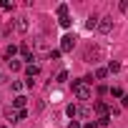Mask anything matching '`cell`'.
<instances>
[{
    "label": "cell",
    "instance_id": "cell-1",
    "mask_svg": "<svg viewBox=\"0 0 128 128\" xmlns=\"http://www.w3.org/2000/svg\"><path fill=\"white\" fill-rule=\"evenodd\" d=\"M73 90H76V96H78V100H88V98L93 96L86 80H73Z\"/></svg>",
    "mask_w": 128,
    "mask_h": 128
},
{
    "label": "cell",
    "instance_id": "cell-2",
    "mask_svg": "<svg viewBox=\"0 0 128 128\" xmlns=\"http://www.w3.org/2000/svg\"><path fill=\"white\" fill-rule=\"evenodd\" d=\"M76 48V35H66L60 40V53H70Z\"/></svg>",
    "mask_w": 128,
    "mask_h": 128
},
{
    "label": "cell",
    "instance_id": "cell-3",
    "mask_svg": "<svg viewBox=\"0 0 128 128\" xmlns=\"http://www.w3.org/2000/svg\"><path fill=\"white\" fill-rule=\"evenodd\" d=\"M98 30H100V33H110V30H113V18H108V15L100 18V20H98Z\"/></svg>",
    "mask_w": 128,
    "mask_h": 128
},
{
    "label": "cell",
    "instance_id": "cell-4",
    "mask_svg": "<svg viewBox=\"0 0 128 128\" xmlns=\"http://www.w3.org/2000/svg\"><path fill=\"white\" fill-rule=\"evenodd\" d=\"M93 110H96V113H98L100 118H103V116H108V106H106L103 100H98V103H93Z\"/></svg>",
    "mask_w": 128,
    "mask_h": 128
},
{
    "label": "cell",
    "instance_id": "cell-5",
    "mask_svg": "<svg viewBox=\"0 0 128 128\" xmlns=\"http://www.w3.org/2000/svg\"><path fill=\"white\" fill-rule=\"evenodd\" d=\"M38 73H40V68H38V66H35V63H30V66H28V68H25V76H28V80H33V78H35V76H38Z\"/></svg>",
    "mask_w": 128,
    "mask_h": 128
},
{
    "label": "cell",
    "instance_id": "cell-6",
    "mask_svg": "<svg viewBox=\"0 0 128 128\" xmlns=\"http://www.w3.org/2000/svg\"><path fill=\"white\" fill-rule=\"evenodd\" d=\"M98 55H100V48H88V50H86V60H88V63H96L93 58H98Z\"/></svg>",
    "mask_w": 128,
    "mask_h": 128
},
{
    "label": "cell",
    "instance_id": "cell-7",
    "mask_svg": "<svg viewBox=\"0 0 128 128\" xmlns=\"http://www.w3.org/2000/svg\"><path fill=\"white\" fill-rule=\"evenodd\" d=\"M25 103H28L25 96H15V100H13V106H15L18 110H25Z\"/></svg>",
    "mask_w": 128,
    "mask_h": 128
},
{
    "label": "cell",
    "instance_id": "cell-8",
    "mask_svg": "<svg viewBox=\"0 0 128 128\" xmlns=\"http://www.w3.org/2000/svg\"><path fill=\"white\" fill-rule=\"evenodd\" d=\"M15 30H18V33H25V30H28V20H25V18H18V23H15Z\"/></svg>",
    "mask_w": 128,
    "mask_h": 128
},
{
    "label": "cell",
    "instance_id": "cell-9",
    "mask_svg": "<svg viewBox=\"0 0 128 128\" xmlns=\"http://www.w3.org/2000/svg\"><path fill=\"white\" fill-rule=\"evenodd\" d=\"M18 50H20V48H18V45H8V48H5V58H10V60H13V58H15V53H18Z\"/></svg>",
    "mask_w": 128,
    "mask_h": 128
},
{
    "label": "cell",
    "instance_id": "cell-10",
    "mask_svg": "<svg viewBox=\"0 0 128 128\" xmlns=\"http://www.w3.org/2000/svg\"><path fill=\"white\" fill-rule=\"evenodd\" d=\"M5 118L15 123V120H18V110H13V108H5Z\"/></svg>",
    "mask_w": 128,
    "mask_h": 128
},
{
    "label": "cell",
    "instance_id": "cell-11",
    "mask_svg": "<svg viewBox=\"0 0 128 128\" xmlns=\"http://www.w3.org/2000/svg\"><path fill=\"white\" fill-rule=\"evenodd\" d=\"M78 110H80V108H78V106H73V103H70V106L66 108V113H68L70 118H76V116H78Z\"/></svg>",
    "mask_w": 128,
    "mask_h": 128
},
{
    "label": "cell",
    "instance_id": "cell-12",
    "mask_svg": "<svg viewBox=\"0 0 128 128\" xmlns=\"http://www.w3.org/2000/svg\"><path fill=\"white\" fill-rule=\"evenodd\" d=\"M118 70H120V63L110 60V63H108V73H118Z\"/></svg>",
    "mask_w": 128,
    "mask_h": 128
},
{
    "label": "cell",
    "instance_id": "cell-13",
    "mask_svg": "<svg viewBox=\"0 0 128 128\" xmlns=\"http://www.w3.org/2000/svg\"><path fill=\"white\" fill-rule=\"evenodd\" d=\"M68 15V5L63 3V5H58V18H66Z\"/></svg>",
    "mask_w": 128,
    "mask_h": 128
},
{
    "label": "cell",
    "instance_id": "cell-14",
    "mask_svg": "<svg viewBox=\"0 0 128 128\" xmlns=\"http://www.w3.org/2000/svg\"><path fill=\"white\" fill-rule=\"evenodd\" d=\"M98 20H100V18H96V15H90L86 25H88V28H98Z\"/></svg>",
    "mask_w": 128,
    "mask_h": 128
},
{
    "label": "cell",
    "instance_id": "cell-15",
    "mask_svg": "<svg viewBox=\"0 0 128 128\" xmlns=\"http://www.w3.org/2000/svg\"><path fill=\"white\" fill-rule=\"evenodd\" d=\"M20 53H23V58L33 60V55H30V48H28V45H20Z\"/></svg>",
    "mask_w": 128,
    "mask_h": 128
},
{
    "label": "cell",
    "instance_id": "cell-16",
    "mask_svg": "<svg viewBox=\"0 0 128 128\" xmlns=\"http://www.w3.org/2000/svg\"><path fill=\"white\" fill-rule=\"evenodd\" d=\"M106 76H108V68H98V70H96V78H98V80H103Z\"/></svg>",
    "mask_w": 128,
    "mask_h": 128
},
{
    "label": "cell",
    "instance_id": "cell-17",
    "mask_svg": "<svg viewBox=\"0 0 128 128\" xmlns=\"http://www.w3.org/2000/svg\"><path fill=\"white\" fill-rule=\"evenodd\" d=\"M108 123H110V118H108V116H103V118H98V123H96V126H98V128H106Z\"/></svg>",
    "mask_w": 128,
    "mask_h": 128
},
{
    "label": "cell",
    "instance_id": "cell-18",
    "mask_svg": "<svg viewBox=\"0 0 128 128\" xmlns=\"http://www.w3.org/2000/svg\"><path fill=\"white\" fill-rule=\"evenodd\" d=\"M55 80H58V83H66V80H68V73H66V70H60V73H58V78H55Z\"/></svg>",
    "mask_w": 128,
    "mask_h": 128
},
{
    "label": "cell",
    "instance_id": "cell-19",
    "mask_svg": "<svg viewBox=\"0 0 128 128\" xmlns=\"http://www.w3.org/2000/svg\"><path fill=\"white\" fill-rule=\"evenodd\" d=\"M20 68H23V66H20V60L13 58V60H10V70H20Z\"/></svg>",
    "mask_w": 128,
    "mask_h": 128
},
{
    "label": "cell",
    "instance_id": "cell-20",
    "mask_svg": "<svg viewBox=\"0 0 128 128\" xmlns=\"http://www.w3.org/2000/svg\"><path fill=\"white\" fill-rule=\"evenodd\" d=\"M60 55H63V53H60V50H50V53H48V58H50V60H58V58H60Z\"/></svg>",
    "mask_w": 128,
    "mask_h": 128
},
{
    "label": "cell",
    "instance_id": "cell-21",
    "mask_svg": "<svg viewBox=\"0 0 128 128\" xmlns=\"http://www.w3.org/2000/svg\"><path fill=\"white\" fill-rule=\"evenodd\" d=\"M58 23H60V25H63V28H70V18H68V15H66V18H60V20H58Z\"/></svg>",
    "mask_w": 128,
    "mask_h": 128
},
{
    "label": "cell",
    "instance_id": "cell-22",
    "mask_svg": "<svg viewBox=\"0 0 128 128\" xmlns=\"http://www.w3.org/2000/svg\"><path fill=\"white\" fill-rule=\"evenodd\" d=\"M110 96H116V98H123V90H120V88H110Z\"/></svg>",
    "mask_w": 128,
    "mask_h": 128
},
{
    "label": "cell",
    "instance_id": "cell-23",
    "mask_svg": "<svg viewBox=\"0 0 128 128\" xmlns=\"http://www.w3.org/2000/svg\"><path fill=\"white\" fill-rule=\"evenodd\" d=\"M78 113H80V116H83V118H88V116H90V108H88V106H83V108H80V110H78Z\"/></svg>",
    "mask_w": 128,
    "mask_h": 128
},
{
    "label": "cell",
    "instance_id": "cell-24",
    "mask_svg": "<svg viewBox=\"0 0 128 128\" xmlns=\"http://www.w3.org/2000/svg\"><path fill=\"white\" fill-rule=\"evenodd\" d=\"M0 8H3V10H13V5L8 3V0H3V3H0Z\"/></svg>",
    "mask_w": 128,
    "mask_h": 128
},
{
    "label": "cell",
    "instance_id": "cell-25",
    "mask_svg": "<svg viewBox=\"0 0 128 128\" xmlns=\"http://www.w3.org/2000/svg\"><path fill=\"white\" fill-rule=\"evenodd\" d=\"M120 106H123V108H128V96H123V98H120Z\"/></svg>",
    "mask_w": 128,
    "mask_h": 128
},
{
    "label": "cell",
    "instance_id": "cell-26",
    "mask_svg": "<svg viewBox=\"0 0 128 128\" xmlns=\"http://www.w3.org/2000/svg\"><path fill=\"white\" fill-rule=\"evenodd\" d=\"M68 128H80V123H78V120H70V123H68Z\"/></svg>",
    "mask_w": 128,
    "mask_h": 128
}]
</instances>
